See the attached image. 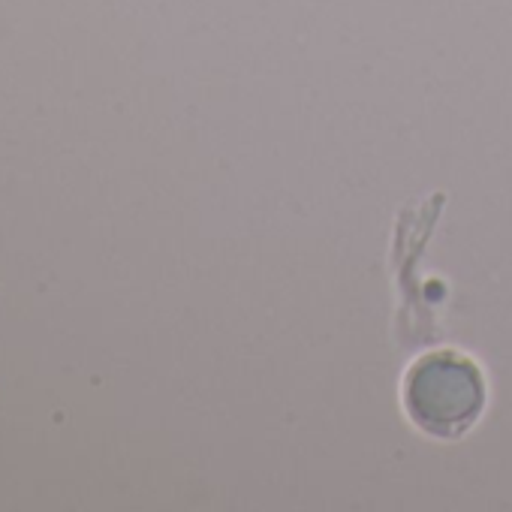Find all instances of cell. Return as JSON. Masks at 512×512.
Masks as SVG:
<instances>
[{
  "mask_svg": "<svg viewBox=\"0 0 512 512\" xmlns=\"http://www.w3.org/2000/svg\"><path fill=\"white\" fill-rule=\"evenodd\" d=\"M404 410L431 437H461L485 407V380L476 362L455 350L425 353L404 377Z\"/></svg>",
  "mask_w": 512,
  "mask_h": 512,
  "instance_id": "6da1fadb",
  "label": "cell"
}]
</instances>
